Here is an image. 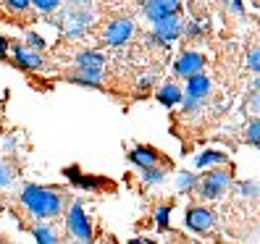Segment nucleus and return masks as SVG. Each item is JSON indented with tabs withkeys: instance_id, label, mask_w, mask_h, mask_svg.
Segmentation results:
<instances>
[{
	"instance_id": "nucleus-21",
	"label": "nucleus",
	"mask_w": 260,
	"mask_h": 244,
	"mask_svg": "<svg viewBox=\"0 0 260 244\" xmlns=\"http://www.w3.org/2000/svg\"><path fill=\"white\" fill-rule=\"evenodd\" d=\"M152 223H155V228H160V231L171 228V205H158L155 213H152Z\"/></svg>"
},
{
	"instance_id": "nucleus-23",
	"label": "nucleus",
	"mask_w": 260,
	"mask_h": 244,
	"mask_svg": "<svg viewBox=\"0 0 260 244\" xmlns=\"http://www.w3.org/2000/svg\"><path fill=\"white\" fill-rule=\"evenodd\" d=\"M60 3H63V0H32V8L40 16H53V13L60 11Z\"/></svg>"
},
{
	"instance_id": "nucleus-28",
	"label": "nucleus",
	"mask_w": 260,
	"mask_h": 244,
	"mask_svg": "<svg viewBox=\"0 0 260 244\" xmlns=\"http://www.w3.org/2000/svg\"><path fill=\"white\" fill-rule=\"evenodd\" d=\"M247 68H250L255 76H260V48H252V50L247 53Z\"/></svg>"
},
{
	"instance_id": "nucleus-7",
	"label": "nucleus",
	"mask_w": 260,
	"mask_h": 244,
	"mask_svg": "<svg viewBox=\"0 0 260 244\" xmlns=\"http://www.w3.org/2000/svg\"><path fill=\"white\" fill-rule=\"evenodd\" d=\"M208 66V55L200 50H181L174 60V76L176 79H189V76L205 71Z\"/></svg>"
},
{
	"instance_id": "nucleus-18",
	"label": "nucleus",
	"mask_w": 260,
	"mask_h": 244,
	"mask_svg": "<svg viewBox=\"0 0 260 244\" xmlns=\"http://www.w3.org/2000/svg\"><path fill=\"white\" fill-rule=\"evenodd\" d=\"M32 239L37 241V244H58L60 241V236H58V231L53 226H45L42 221L32 228Z\"/></svg>"
},
{
	"instance_id": "nucleus-16",
	"label": "nucleus",
	"mask_w": 260,
	"mask_h": 244,
	"mask_svg": "<svg viewBox=\"0 0 260 244\" xmlns=\"http://www.w3.org/2000/svg\"><path fill=\"white\" fill-rule=\"evenodd\" d=\"M105 63H108L105 53H100V50H95V48L76 53V66H98V68H105Z\"/></svg>"
},
{
	"instance_id": "nucleus-20",
	"label": "nucleus",
	"mask_w": 260,
	"mask_h": 244,
	"mask_svg": "<svg viewBox=\"0 0 260 244\" xmlns=\"http://www.w3.org/2000/svg\"><path fill=\"white\" fill-rule=\"evenodd\" d=\"M197 184H200V176L194 171H179L176 173V189L179 192H192V189H197Z\"/></svg>"
},
{
	"instance_id": "nucleus-2",
	"label": "nucleus",
	"mask_w": 260,
	"mask_h": 244,
	"mask_svg": "<svg viewBox=\"0 0 260 244\" xmlns=\"http://www.w3.org/2000/svg\"><path fill=\"white\" fill-rule=\"evenodd\" d=\"M58 29L63 32L66 40H79L84 37L95 24V11H89V6H74V8H63L58 16Z\"/></svg>"
},
{
	"instance_id": "nucleus-11",
	"label": "nucleus",
	"mask_w": 260,
	"mask_h": 244,
	"mask_svg": "<svg viewBox=\"0 0 260 244\" xmlns=\"http://www.w3.org/2000/svg\"><path fill=\"white\" fill-rule=\"evenodd\" d=\"M184 95H192L197 100H208L213 95V79L205 71L189 76V79H184Z\"/></svg>"
},
{
	"instance_id": "nucleus-10",
	"label": "nucleus",
	"mask_w": 260,
	"mask_h": 244,
	"mask_svg": "<svg viewBox=\"0 0 260 244\" xmlns=\"http://www.w3.org/2000/svg\"><path fill=\"white\" fill-rule=\"evenodd\" d=\"M181 11H184L181 0H142V13L150 24L160 21L166 16H174V13H181Z\"/></svg>"
},
{
	"instance_id": "nucleus-19",
	"label": "nucleus",
	"mask_w": 260,
	"mask_h": 244,
	"mask_svg": "<svg viewBox=\"0 0 260 244\" xmlns=\"http://www.w3.org/2000/svg\"><path fill=\"white\" fill-rule=\"evenodd\" d=\"M203 108H205V100H197L192 95H184V100H181V116H184V121L187 118H197L203 113Z\"/></svg>"
},
{
	"instance_id": "nucleus-13",
	"label": "nucleus",
	"mask_w": 260,
	"mask_h": 244,
	"mask_svg": "<svg viewBox=\"0 0 260 244\" xmlns=\"http://www.w3.org/2000/svg\"><path fill=\"white\" fill-rule=\"evenodd\" d=\"M155 100L160 105H166V108H176V105H181V100H184V89L176 82H166L155 89Z\"/></svg>"
},
{
	"instance_id": "nucleus-26",
	"label": "nucleus",
	"mask_w": 260,
	"mask_h": 244,
	"mask_svg": "<svg viewBox=\"0 0 260 244\" xmlns=\"http://www.w3.org/2000/svg\"><path fill=\"white\" fill-rule=\"evenodd\" d=\"M3 6L11 13H26L29 8H32V0H3Z\"/></svg>"
},
{
	"instance_id": "nucleus-6",
	"label": "nucleus",
	"mask_w": 260,
	"mask_h": 244,
	"mask_svg": "<svg viewBox=\"0 0 260 244\" xmlns=\"http://www.w3.org/2000/svg\"><path fill=\"white\" fill-rule=\"evenodd\" d=\"M181 223H184V228L192 231V234H208V231L216 228V213H213L210 207H205V205H192V207L184 210Z\"/></svg>"
},
{
	"instance_id": "nucleus-9",
	"label": "nucleus",
	"mask_w": 260,
	"mask_h": 244,
	"mask_svg": "<svg viewBox=\"0 0 260 244\" xmlns=\"http://www.w3.org/2000/svg\"><path fill=\"white\" fill-rule=\"evenodd\" d=\"M11 58H13V63H16L21 71H29V74H35L45 66V58H42V50H35V48H29V45H13L11 48Z\"/></svg>"
},
{
	"instance_id": "nucleus-4",
	"label": "nucleus",
	"mask_w": 260,
	"mask_h": 244,
	"mask_svg": "<svg viewBox=\"0 0 260 244\" xmlns=\"http://www.w3.org/2000/svg\"><path fill=\"white\" fill-rule=\"evenodd\" d=\"M229 187H232V171L226 165H216V168H208L205 176H200L197 192H200L203 200H221L229 192Z\"/></svg>"
},
{
	"instance_id": "nucleus-3",
	"label": "nucleus",
	"mask_w": 260,
	"mask_h": 244,
	"mask_svg": "<svg viewBox=\"0 0 260 244\" xmlns=\"http://www.w3.org/2000/svg\"><path fill=\"white\" fill-rule=\"evenodd\" d=\"M66 231H69V236L74 241H82V244L95 241L92 223H89V218H87V210H84L82 200H74L66 207Z\"/></svg>"
},
{
	"instance_id": "nucleus-14",
	"label": "nucleus",
	"mask_w": 260,
	"mask_h": 244,
	"mask_svg": "<svg viewBox=\"0 0 260 244\" xmlns=\"http://www.w3.org/2000/svg\"><path fill=\"white\" fill-rule=\"evenodd\" d=\"M229 163V155L221 150H203V152H197L194 155V168H200V171H208V168H216V165H226Z\"/></svg>"
},
{
	"instance_id": "nucleus-22",
	"label": "nucleus",
	"mask_w": 260,
	"mask_h": 244,
	"mask_svg": "<svg viewBox=\"0 0 260 244\" xmlns=\"http://www.w3.org/2000/svg\"><path fill=\"white\" fill-rule=\"evenodd\" d=\"M205 34H208V24H205V21H197V19L184 21V37H187V40H200V37H205Z\"/></svg>"
},
{
	"instance_id": "nucleus-15",
	"label": "nucleus",
	"mask_w": 260,
	"mask_h": 244,
	"mask_svg": "<svg viewBox=\"0 0 260 244\" xmlns=\"http://www.w3.org/2000/svg\"><path fill=\"white\" fill-rule=\"evenodd\" d=\"M63 176H69V181H71L74 187H82V189H87V192H92V189H100V187L105 184L103 179H92V176H87V173H82L79 168H74V165H71V168H66V171H63Z\"/></svg>"
},
{
	"instance_id": "nucleus-34",
	"label": "nucleus",
	"mask_w": 260,
	"mask_h": 244,
	"mask_svg": "<svg viewBox=\"0 0 260 244\" xmlns=\"http://www.w3.org/2000/svg\"><path fill=\"white\" fill-rule=\"evenodd\" d=\"M71 6H89V0H69Z\"/></svg>"
},
{
	"instance_id": "nucleus-8",
	"label": "nucleus",
	"mask_w": 260,
	"mask_h": 244,
	"mask_svg": "<svg viewBox=\"0 0 260 244\" xmlns=\"http://www.w3.org/2000/svg\"><path fill=\"white\" fill-rule=\"evenodd\" d=\"M152 34H155L163 45H171L184 37V19H181V13H174V16H166L160 21H152Z\"/></svg>"
},
{
	"instance_id": "nucleus-5",
	"label": "nucleus",
	"mask_w": 260,
	"mask_h": 244,
	"mask_svg": "<svg viewBox=\"0 0 260 244\" xmlns=\"http://www.w3.org/2000/svg\"><path fill=\"white\" fill-rule=\"evenodd\" d=\"M137 34V26L132 19L121 16V19H113L103 26V42L108 48H124V45L132 42V37Z\"/></svg>"
},
{
	"instance_id": "nucleus-33",
	"label": "nucleus",
	"mask_w": 260,
	"mask_h": 244,
	"mask_svg": "<svg viewBox=\"0 0 260 244\" xmlns=\"http://www.w3.org/2000/svg\"><path fill=\"white\" fill-rule=\"evenodd\" d=\"M226 6H232V11L237 13V16H242V13H244V6H242V0H226Z\"/></svg>"
},
{
	"instance_id": "nucleus-32",
	"label": "nucleus",
	"mask_w": 260,
	"mask_h": 244,
	"mask_svg": "<svg viewBox=\"0 0 260 244\" xmlns=\"http://www.w3.org/2000/svg\"><path fill=\"white\" fill-rule=\"evenodd\" d=\"M11 48H13V45H11L3 34H0V60H6V58L11 55Z\"/></svg>"
},
{
	"instance_id": "nucleus-29",
	"label": "nucleus",
	"mask_w": 260,
	"mask_h": 244,
	"mask_svg": "<svg viewBox=\"0 0 260 244\" xmlns=\"http://www.w3.org/2000/svg\"><path fill=\"white\" fill-rule=\"evenodd\" d=\"M26 45H29V48H35V50H45V40L37 32H26Z\"/></svg>"
},
{
	"instance_id": "nucleus-30",
	"label": "nucleus",
	"mask_w": 260,
	"mask_h": 244,
	"mask_svg": "<svg viewBox=\"0 0 260 244\" xmlns=\"http://www.w3.org/2000/svg\"><path fill=\"white\" fill-rule=\"evenodd\" d=\"M247 113L260 116V92H257V89H255V92L247 97Z\"/></svg>"
},
{
	"instance_id": "nucleus-25",
	"label": "nucleus",
	"mask_w": 260,
	"mask_h": 244,
	"mask_svg": "<svg viewBox=\"0 0 260 244\" xmlns=\"http://www.w3.org/2000/svg\"><path fill=\"white\" fill-rule=\"evenodd\" d=\"M244 140H247L250 145H255V147H260V116L247 124V129H244Z\"/></svg>"
},
{
	"instance_id": "nucleus-27",
	"label": "nucleus",
	"mask_w": 260,
	"mask_h": 244,
	"mask_svg": "<svg viewBox=\"0 0 260 244\" xmlns=\"http://www.w3.org/2000/svg\"><path fill=\"white\" fill-rule=\"evenodd\" d=\"M13 184V171H11V165L0 158V189H8Z\"/></svg>"
},
{
	"instance_id": "nucleus-24",
	"label": "nucleus",
	"mask_w": 260,
	"mask_h": 244,
	"mask_svg": "<svg viewBox=\"0 0 260 244\" xmlns=\"http://www.w3.org/2000/svg\"><path fill=\"white\" fill-rule=\"evenodd\" d=\"M237 194L242 197V200H255V197H260V187L255 184V181H239Z\"/></svg>"
},
{
	"instance_id": "nucleus-17",
	"label": "nucleus",
	"mask_w": 260,
	"mask_h": 244,
	"mask_svg": "<svg viewBox=\"0 0 260 244\" xmlns=\"http://www.w3.org/2000/svg\"><path fill=\"white\" fill-rule=\"evenodd\" d=\"M140 179L145 187H160L166 181V168L158 163V165H150V168H142L140 171Z\"/></svg>"
},
{
	"instance_id": "nucleus-12",
	"label": "nucleus",
	"mask_w": 260,
	"mask_h": 244,
	"mask_svg": "<svg viewBox=\"0 0 260 244\" xmlns=\"http://www.w3.org/2000/svg\"><path fill=\"white\" fill-rule=\"evenodd\" d=\"M126 160L134 165V168H150V165H158L160 163V155H158V150L155 147H147V145H137L129 150V155Z\"/></svg>"
},
{
	"instance_id": "nucleus-35",
	"label": "nucleus",
	"mask_w": 260,
	"mask_h": 244,
	"mask_svg": "<svg viewBox=\"0 0 260 244\" xmlns=\"http://www.w3.org/2000/svg\"><path fill=\"white\" fill-rule=\"evenodd\" d=\"M252 89H257V92H260V76H255V82H252Z\"/></svg>"
},
{
	"instance_id": "nucleus-31",
	"label": "nucleus",
	"mask_w": 260,
	"mask_h": 244,
	"mask_svg": "<svg viewBox=\"0 0 260 244\" xmlns=\"http://www.w3.org/2000/svg\"><path fill=\"white\" fill-rule=\"evenodd\" d=\"M152 84H155V76H152V74H140V76H137V87H140V89H150Z\"/></svg>"
},
{
	"instance_id": "nucleus-1",
	"label": "nucleus",
	"mask_w": 260,
	"mask_h": 244,
	"mask_svg": "<svg viewBox=\"0 0 260 244\" xmlns=\"http://www.w3.org/2000/svg\"><path fill=\"white\" fill-rule=\"evenodd\" d=\"M21 207L32 216L35 221H48L58 218L66 210V197L53 187H40V184H24L19 194Z\"/></svg>"
}]
</instances>
